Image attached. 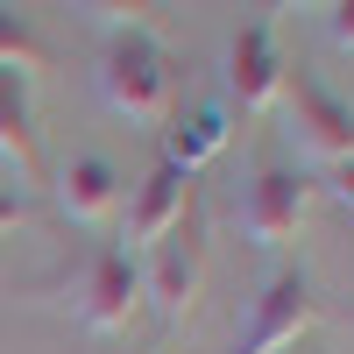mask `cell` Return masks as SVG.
<instances>
[{
  "label": "cell",
  "mask_w": 354,
  "mask_h": 354,
  "mask_svg": "<svg viewBox=\"0 0 354 354\" xmlns=\"http://www.w3.org/2000/svg\"><path fill=\"white\" fill-rule=\"evenodd\" d=\"M192 213V177L177 170V163H156L149 177L135 185V205H128V227H121V241H128V255L135 248H156L163 234Z\"/></svg>",
  "instance_id": "8"
},
{
  "label": "cell",
  "mask_w": 354,
  "mask_h": 354,
  "mask_svg": "<svg viewBox=\"0 0 354 354\" xmlns=\"http://www.w3.org/2000/svg\"><path fill=\"white\" fill-rule=\"evenodd\" d=\"M8 227H28V198H15V192H0V234Z\"/></svg>",
  "instance_id": "14"
},
{
  "label": "cell",
  "mask_w": 354,
  "mask_h": 354,
  "mask_svg": "<svg viewBox=\"0 0 354 354\" xmlns=\"http://www.w3.org/2000/svg\"><path fill=\"white\" fill-rule=\"evenodd\" d=\"M170 85H177V71H170V50L156 36L135 28V36L106 43V57H100V100L113 113H128V121H163L170 113Z\"/></svg>",
  "instance_id": "1"
},
{
  "label": "cell",
  "mask_w": 354,
  "mask_h": 354,
  "mask_svg": "<svg viewBox=\"0 0 354 354\" xmlns=\"http://www.w3.org/2000/svg\"><path fill=\"white\" fill-rule=\"evenodd\" d=\"M283 106H290V135L312 163H326V170L354 163V100H340L319 71L298 64L283 78Z\"/></svg>",
  "instance_id": "2"
},
{
  "label": "cell",
  "mask_w": 354,
  "mask_h": 354,
  "mask_svg": "<svg viewBox=\"0 0 354 354\" xmlns=\"http://www.w3.org/2000/svg\"><path fill=\"white\" fill-rule=\"evenodd\" d=\"M305 205H312V177H305V170L270 163V170L248 185V198H241V234H248L255 248H283L290 234H298Z\"/></svg>",
  "instance_id": "7"
},
{
  "label": "cell",
  "mask_w": 354,
  "mask_h": 354,
  "mask_svg": "<svg viewBox=\"0 0 354 354\" xmlns=\"http://www.w3.org/2000/svg\"><path fill=\"white\" fill-rule=\"evenodd\" d=\"M50 185H57L64 220H78V227H93V220H106L113 205H121V170H113L106 156H71Z\"/></svg>",
  "instance_id": "10"
},
{
  "label": "cell",
  "mask_w": 354,
  "mask_h": 354,
  "mask_svg": "<svg viewBox=\"0 0 354 354\" xmlns=\"http://www.w3.org/2000/svg\"><path fill=\"white\" fill-rule=\"evenodd\" d=\"M283 354H319V347H312V340H298V347H283Z\"/></svg>",
  "instance_id": "16"
},
{
  "label": "cell",
  "mask_w": 354,
  "mask_h": 354,
  "mask_svg": "<svg viewBox=\"0 0 354 354\" xmlns=\"http://www.w3.org/2000/svg\"><path fill=\"white\" fill-rule=\"evenodd\" d=\"M0 156H8L21 177L50 185V156H43V113H36V85L0 71Z\"/></svg>",
  "instance_id": "9"
},
{
  "label": "cell",
  "mask_w": 354,
  "mask_h": 354,
  "mask_svg": "<svg viewBox=\"0 0 354 354\" xmlns=\"http://www.w3.org/2000/svg\"><path fill=\"white\" fill-rule=\"evenodd\" d=\"M326 36L340 50H354V0H333V8H326Z\"/></svg>",
  "instance_id": "13"
},
{
  "label": "cell",
  "mask_w": 354,
  "mask_h": 354,
  "mask_svg": "<svg viewBox=\"0 0 354 354\" xmlns=\"http://www.w3.org/2000/svg\"><path fill=\"white\" fill-rule=\"evenodd\" d=\"M326 185H333V198H347V205H354V163H340V170L326 177Z\"/></svg>",
  "instance_id": "15"
},
{
  "label": "cell",
  "mask_w": 354,
  "mask_h": 354,
  "mask_svg": "<svg viewBox=\"0 0 354 354\" xmlns=\"http://www.w3.org/2000/svg\"><path fill=\"white\" fill-rule=\"evenodd\" d=\"M142 305V270L128 248H93L71 277V312L85 319L93 333H121Z\"/></svg>",
  "instance_id": "4"
},
{
  "label": "cell",
  "mask_w": 354,
  "mask_h": 354,
  "mask_svg": "<svg viewBox=\"0 0 354 354\" xmlns=\"http://www.w3.org/2000/svg\"><path fill=\"white\" fill-rule=\"evenodd\" d=\"M283 78H290V64L277 50V15H255L241 36L227 43V93L241 100L248 113H270L283 100Z\"/></svg>",
  "instance_id": "6"
},
{
  "label": "cell",
  "mask_w": 354,
  "mask_h": 354,
  "mask_svg": "<svg viewBox=\"0 0 354 354\" xmlns=\"http://www.w3.org/2000/svg\"><path fill=\"white\" fill-rule=\"evenodd\" d=\"M50 64V50H43V36H36V28H28L21 15H8V8H0V71H15V78H28V85H36V71Z\"/></svg>",
  "instance_id": "12"
},
{
  "label": "cell",
  "mask_w": 354,
  "mask_h": 354,
  "mask_svg": "<svg viewBox=\"0 0 354 354\" xmlns=\"http://www.w3.org/2000/svg\"><path fill=\"white\" fill-rule=\"evenodd\" d=\"M135 270H142V298L177 326V319L198 305V283H205V220L185 213V220L149 248V262H135Z\"/></svg>",
  "instance_id": "3"
},
{
  "label": "cell",
  "mask_w": 354,
  "mask_h": 354,
  "mask_svg": "<svg viewBox=\"0 0 354 354\" xmlns=\"http://www.w3.org/2000/svg\"><path fill=\"white\" fill-rule=\"evenodd\" d=\"M319 290L305 270H277L270 283H262V298H255V319H248V333L234 354H283V347H298L312 326H319Z\"/></svg>",
  "instance_id": "5"
},
{
  "label": "cell",
  "mask_w": 354,
  "mask_h": 354,
  "mask_svg": "<svg viewBox=\"0 0 354 354\" xmlns=\"http://www.w3.org/2000/svg\"><path fill=\"white\" fill-rule=\"evenodd\" d=\"M227 149V113L220 106H198V113H177L170 121V135H163V163H177V170H198L205 156H220Z\"/></svg>",
  "instance_id": "11"
}]
</instances>
